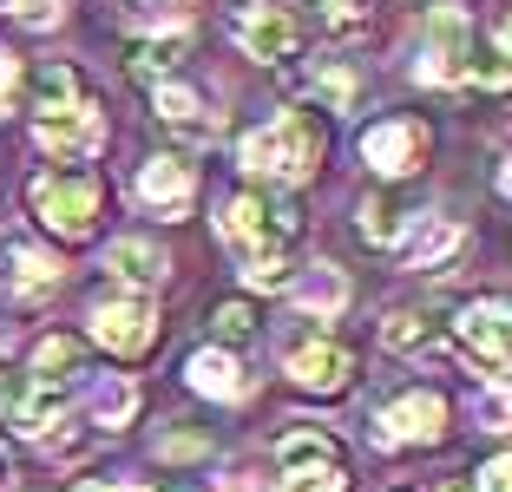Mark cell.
<instances>
[{
  "label": "cell",
  "mask_w": 512,
  "mask_h": 492,
  "mask_svg": "<svg viewBox=\"0 0 512 492\" xmlns=\"http://www.w3.org/2000/svg\"><path fill=\"white\" fill-rule=\"evenodd\" d=\"M322 158H329V132H322L316 112H283V119L256 125V132L237 145V164L250 171V178L276 184V191H283V184L316 178Z\"/></svg>",
  "instance_id": "6da1fadb"
},
{
  "label": "cell",
  "mask_w": 512,
  "mask_h": 492,
  "mask_svg": "<svg viewBox=\"0 0 512 492\" xmlns=\"http://www.w3.org/2000/svg\"><path fill=\"white\" fill-rule=\"evenodd\" d=\"M27 204L60 243H86L92 230H99V178L79 171V164L73 171H40V178L27 184Z\"/></svg>",
  "instance_id": "7a4b0ae2"
},
{
  "label": "cell",
  "mask_w": 512,
  "mask_h": 492,
  "mask_svg": "<svg viewBox=\"0 0 512 492\" xmlns=\"http://www.w3.org/2000/svg\"><path fill=\"white\" fill-rule=\"evenodd\" d=\"M302 237V210L289 197H230L224 204V243L250 263V256H283Z\"/></svg>",
  "instance_id": "3957f363"
},
{
  "label": "cell",
  "mask_w": 512,
  "mask_h": 492,
  "mask_svg": "<svg viewBox=\"0 0 512 492\" xmlns=\"http://www.w3.org/2000/svg\"><path fill=\"white\" fill-rule=\"evenodd\" d=\"M276 492H348V466L322 427H289L276 440Z\"/></svg>",
  "instance_id": "277c9868"
},
{
  "label": "cell",
  "mask_w": 512,
  "mask_h": 492,
  "mask_svg": "<svg viewBox=\"0 0 512 492\" xmlns=\"http://www.w3.org/2000/svg\"><path fill=\"white\" fill-rule=\"evenodd\" d=\"M86 328H92V342L106 348V355L138 361V355H151V348H158V302H151V296H132V289L99 296L86 309Z\"/></svg>",
  "instance_id": "5b68a950"
},
{
  "label": "cell",
  "mask_w": 512,
  "mask_h": 492,
  "mask_svg": "<svg viewBox=\"0 0 512 492\" xmlns=\"http://www.w3.org/2000/svg\"><path fill=\"white\" fill-rule=\"evenodd\" d=\"M447 335H453V355L467 361L473 374H486L493 388L506 381V302L499 296H480L467 309H453Z\"/></svg>",
  "instance_id": "8992f818"
},
{
  "label": "cell",
  "mask_w": 512,
  "mask_h": 492,
  "mask_svg": "<svg viewBox=\"0 0 512 492\" xmlns=\"http://www.w3.org/2000/svg\"><path fill=\"white\" fill-rule=\"evenodd\" d=\"M60 414H66L60 388L33 381L20 361H0V420H7V433H20V440H46V433L60 427Z\"/></svg>",
  "instance_id": "52a82bcc"
},
{
  "label": "cell",
  "mask_w": 512,
  "mask_h": 492,
  "mask_svg": "<svg viewBox=\"0 0 512 492\" xmlns=\"http://www.w3.org/2000/svg\"><path fill=\"white\" fill-rule=\"evenodd\" d=\"M421 79L427 86H460L473 79V20L460 7H434L421 27Z\"/></svg>",
  "instance_id": "ba28073f"
},
{
  "label": "cell",
  "mask_w": 512,
  "mask_h": 492,
  "mask_svg": "<svg viewBox=\"0 0 512 492\" xmlns=\"http://www.w3.org/2000/svg\"><path fill=\"white\" fill-rule=\"evenodd\" d=\"M230 33H237V46L250 53V60H263V66H289L302 53L296 14L276 7V0H243L237 14H230Z\"/></svg>",
  "instance_id": "9c48e42d"
},
{
  "label": "cell",
  "mask_w": 512,
  "mask_h": 492,
  "mask_svg": "<svg viewBox=\"0 0 512 492\" xmlns=\"http://www.w3.org/2000/svg\"><path fill=\"white\" fill-rule=\"evenodd\" d=\"M375 433L388 447H434L440 433H447V401H440L434 388H401L375 414Z\"/></svg>",
  "instance_id": "30bf717a"
},
{
  "label": "cell",
  "mask_w": 512,
  "mask_h": 492,
  "mask_svg": "<svg viewBox=\"0 0 512 492\" xmlns=\"http://www.w3.org/2000/svg\"><path fill=\"white\" fill-rule=\"evenodd\" d=\"M33 138H40V151H53L60 164H86L92 151L106 145V112H99L92 99H79V105H66V112H53V119H40Z\"/></svg>",
  "instance_id": "8fae6325"
},
{
  "label": "cell",
  "mask_w": 512,
  "mask_h": 492,
  "mask_svg": "<svg viewBox=\"0 0 512 492\" xmlns=\"http://www.w3.org/2000/svg\"><path fill=\"white\" fill-rule=\"evenodd\" d=\"M138 204L158 210L165 224H178V217H191L197 204V171L184 158H171V151H158V158L138 164Z\"/></svg>",
  "instance_id": "7c38bea8"
},
{
  "label": "cell",
  "mask_w": 512,
  "mask_h": 492,
  "mask_svg": "<svg viewBox=\"0 0 512 492\" xmlns=\"http://www.w3.org/2000/svg\"><path fill=\"white\" fill-rule=\"evenodd\" d=\"M421 151H427V132L414 119H381L362 132V164L381 171V178H407L421 164Z\"/></svg>",
  "instance_id": "4fadbf2b"
},
{
  "label": "cell",
  "mask_w": 512,
  "mask_h": 492,
  "mask_svg": "<svg viewBox=\"0 0 512 492\" xmlns=\"http://www.w3.org/2000/svg\"><path fill=\"white\" fill-rule=\"evenodd\" d=\"M348 374H355V355H348L342 342H329V335L289 348V381H296L302 394H342Z\"/></svg>",
  "instance_id": "5bb4252c"
},
{
  "label": "cell",
  "mask_w": 512,
  "mask_h": 492,
  "mask_svg": "<svg viewBox=\"0 0 512 492\" xmlns=\"http://www.w3.org/2000/svg\"><path fill=\"white\" fill-rule=\"evenodd\" d=\"M151 112H158V125L178 132V138H211L217 132L211 99H204L197 86H178V79H158V86H151Z\"/></svg>",
  "instance_id": "9a60e30c"
},
{
  "label": "cell",
  "mask_w": 512,
  "mask_h": 492,
  "mask_svg": "<svg viewBox=\"0 0 512 492\" xmlns=\"http://www.w3.org/2000/svg\"><path fill=\"white\" fill-rule=\"evenodd\" d=\"M20 99H27L33 125H40V119H53V112H66V105H79L86 92H79V73L66 60H40L33 73H20Z\"/></svg>",
  "instance_id": "2e32d148"
},
{
  "label": "cell",
  "mask_w": 512,
  "mask_h": 492,
  "mask_svg": "<svg viewBox=\"0 0 512 492\" xmlns=\"http://www.w3.org/2000/svg\"><path fill=\"white\" fill-rule=\"evenodd\" d=\"M106 276H119L132 296H151V289L171 276V256L158 250V243H145V237H119L106 250Z\"/></svg>",
  "instance_id": "e0dca14e"
},
{
  "label": "cell",
  "mask_w": 512,
  "mask_h": 492,
  "mask_svg": "<svg viewBox=\"0 0 512 492\" xmlns=\"http://www.w3.org/2000/svg\"><path fill=\"white\" fill-rule=\"evenodd\" d=\"M394 250H401L407 269H440L453 250H460V224H453V217H414Z\"/></svg>",
  "instance_id": "ac0fdd59"
},
{
  "label": "cell",
  "mask_w": 512,
  "mask_h": 492,
  "mask_svg": "<svg viewBox=\"0 0 512 492\" xmlns=\"http://www.w3.org/2000/svg\"><path fill=\"white\" fill-rule=\"evenodd\" d=\"M0 276H7V289L14 296H46V289L60 283V263L46 250H33V243H0Z\"/></svg>",
  "instance_id": "d6986e66"
},
{
  "label": "cell",
  "mask_w": 512,
  "mask_h": 492,
  "mask_svg": "<svg viewBox=\"0 0 512 492\" xmlns=\"http://www.w3.org/2000/svg\"><path fill=\"white\" fill-rule=\"evenodd\" d=\"M381 342H388L394 355H434V348L447 342V315L440 309H394L388 328H381Z\"/></svg>",
  "instance_id": "ffe728a7"
},
{
  "label": "cell",
  "mask_w": 512,
  "mask_h": 492,
  "mask_svg": "<svg viewBox=\"0 0 512 492\" xmlns=\"http://www.w3.org/2000/svg\"><path fill=\"white\" fill-rule=\"evenodd\" d=\"M289 296H296V309H302V315L329 322V315H342V309H348V276H342L335 263H316L309 276H296V283H289Z\"/></svg>",
  "instance_id": "44dd1931"
},
{
  "label": "cell",
  "mask_w": 512,
  "mask_h": 492,
  "mask_svg": "<svg viewBox=\"0 0 512 492\" xmlns=\"http://www.w3.org/2000/svg\"><path fill=\"white\" fill-rule=\"evenodd\" d=\"M184 381H191L197 394H211V401H237L243 394V368L230 361V348H197V355L184 361Z\"/></svg>",
  "instance_id": "7402d4cb"
},
{
  "label": "cell",
  "mask_w": 512,
  "mask_h": 492,
  "mask_svg": "<svg viewBox=\"0 0 512 492\" xmlns=\"http://www.w3.org/2000/svg\"><path fill=\"white\" fill-rule=\"evenodd\" d=\"M191 53V33L184 27H171V33H158V40H138L132 46V73L145 79V86H158V79H171L178 73V60Z\"/></svg>",
  "instance_id": "603a6c76"
},
{
  "label": "cell",
  "mask_w": 512,
  "mask_h": 492,
  "mask_svg": "<svg viewBox=\"0 0 512 492\" xmlns=\"http://www.w3.org/2000/svg\"><path fill=\"white\" fill-rule=\"evenodd\" d=\"M407 224H414V210H407L401 197H368V204L355 210V230H362V243H381V250H394Z\"/></svg>",
  "instance_id": "cb8c5ba5"
},
{
  "label": "cell",
  "mask_w": 512,
  "mask_h": 492,
  "mask_svg": "<svg viewBox=\"0 0 512 492\" xmlns=\"http://www.w3.org/2000/svg\"><path fill=\"white\" fill-rule=\"evenodd\" d=\"M33 381H46V388H60V381H73V374H86V348L73 342V335H46L40 348H33Z\"/></svg>",
  "instance_id": "d4e9b609"
},
{
  "label": "cell",
  "mask_w": 512,
  "mask_h": 492,
  "mask_svg": "<svg viewBox=\"0 0 512 492\" xmlns=\"http://www.w3.org/2000/svg\"><path fill=\"white\" fill-rule=\"evenodd\" d=\"M309 92H316L322 112H355V99H362V79L348 73L342 60H316V73H309Z\"/></svg>",
  "instance_id": "484cf974"
},
{
  "label": "cell",
  "mask_w": 512,
  "mask_h": 492,
  "mask_svg": "<svg viewBox=\"0 0 512 492\" xmlns=\"http://www.w3.org/2000/svg\"><path fill=\"white\" fill-rule=\"evenodd\" d=\"M92 420H99V427H106V433H119L125 427V420H132L138 414V388H132V381H125V374H106V381H99V388H92Z\"/></svg>",
  "instance_id": "4316f807"
},
{
  "label": "cell",
  "mask_w": 512,
  "mask_h": 492,
  "mask_svg": "<svg viewBox=\"0 0 512 492\" xmlns=\"http://www.w3.org/2000/svg\"><path fill=\"white\" fill-rule=\"evenodd\" d=\"M211 335H217V348H243V342H256V309L250 302H217V315H211Z\"/></svg>",
  "instance_id": "83f0119b"
},
{
  "label": "cell",
  "mask_w": 512,
  "mask_h": 492,
  "mask_svg": "<svg viewBox=\"0 0 512 492\" xmlns=\"http://www.w3.org/2000/svg\"><path fill=\"white\" fill-rule=\"evenodd\" d=\"M316 20L335 33V40H348V33L368 27V0H316Z\"/></svg>",
  "instance_id": "f1b7e54d"
},
{
  "label": "cell",
  "mask_w": 512,
  "mask_h": 492,
  "mask_svg": "<svg viewBox=\"0 0 512 492\" xmlns=\"http://www.w3.org/2000/svg\"><path fill=\"white\" fill-rule=\"evenodd\" d=\"M243 283L250 289H283L289 283V256H250V263H243Z\"/></svg>",
  "instance_id": "f546056e"
},
{
  "label": "cell",
  "mask_w": 512,
  "mask_h": 492,
  "mask_svg": "<svg viewBox=\"0 0 512 492\" xmlns=\"http://www.w3.org/2000/svg\"><path fill=\"white\" fill-rule=\"evenodd\" d=\"M158 453H165V460H191V453H211V447H204L197 433H165V440H158Z\"/></svg>",
  "instance_id": "4dcf8cb0"
},
{
  "label": "cell",
  "mask_w": 512,
  "mask_h": 492,
  "mask_svg": "<svg viewBox=\"0 0 512 492\" xmlns=\"http://www.w3.org/2000/svg\"><path fill=\"white\" fill-rule=\"evenodd\" d=\"M7 99H20V60L0 46V105H7Z\"/></svg>",
  "instance_id": "1f68e13d"
},
{
  "label": "cell",
  "mask_w": 512,
  "mask_h": 492,
  "mask_svg": "<svg viewBox=\"0 0 512 492\" xmlns=\"http://www.w3.org/2000/svg\"><path fill=\"white\" fill-rule=\"evenodd\" d=\"M506 479H512V466H506V453H493V460L480 466V492H506Z\"/></svg>",
  "instance_id": "d6a6232c"
},
{
  "label": "cell",
  "mask_w": 512,
  "mask_h": 492,
  "mask_svg": "<svg viewBox=\"0 0 512 492\" xmlns=\"http://www.w3.org/2000/svg\"><path fill=\"white\" fill-rule=\"evenodd\" d=\"M20 20H27V27H53L60 7H53V0H20Z\"/></svg>",
  "instance_id": "836d02e7"
},
{
  "label": "cell",
  "mask_w": 512,
  "mask_h": 492,
  "mask_svg": "<svg viewBox=\"0 0 512 492\" xmlns=\"http://www.w3.org/2000/svg\"><path fill=\"white\" fill-rule=\"evenodd\" d=\"M480 414H486V433H499V427H506V388H493V394H486V407H480Z\"/></svg>",
  "instance_id": "e575fe53"
},
{
  "label": "cell",
  "mask_w": 512,
  "mask_h": 492,
  "mask_svg": "<svg viewBox=\"0 0 512 492\" xmlns=\"http://www.w3.org/2000/svg\"><path fill=\"white\" fill-rule=\"evenodd\" d=\"M394 492H434V486H394Z\"/></svg>",
  "instance_id": "d590c367"
},
{
  "label": "cell",
  "mask_w": 512,
  "mask_h": 492,
  "mask_svg": "<svg viewBox=\"0 0 512 492\" xmlns=\"http://www.w3.org/2000/svg\"><path fill=\"white\" fill-rule=\"evenodd\" d=\"M434 492H467V486H434Z\"/></svg>",
  "instance_id": "8d00e7d4"
},
{
  "label": "cell",
  "mask_w": 512,
  "mask_h": 492,
  "mask_svg": "<svg viewBox=\"0 0 512 492\" xmlns=\"http://www.w3.org/2000/svg\"><path fill=\"white\" fill-rule=\"evenodd\" d=\"M0 479H7V466H0Z\"/></svg>",
  "instance_id": "74e56055"
}]
</instances>
